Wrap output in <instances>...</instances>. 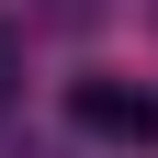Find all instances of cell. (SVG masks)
<instances>
[{
	"label": "cell",
	"mask_w": 158,
	"mask_h": 158,
	"mask_svg": "<svg viewBox=\"0 0 158 158\" xmlns=\"http://www.w3.org/2000/svg\"><path fill=\"white\" fill-rule=\"evenodd\" d=\"M79 135H113V147H158V90L147 79H79L68 90Z\"/></svg>",
	"instance_id": "cell-1"
},
{
	"label": "cell",
	"mask_w": 158,
	"mask_h": 158,
	"mask_svg": "<svg viewBox=\"0 0 158 158\" xmlns=\"http://www.w3.org/2000/svg\"><path fill=\"white\" fill-rule=\"evenodd\" d=\"M0 90H11V34H0Z\"/></svg>",
	"instance_id": "cell-2"
}]
</instances>
